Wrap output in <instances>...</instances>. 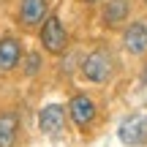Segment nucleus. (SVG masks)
<instances>
[{"instance_id":"nucleus-1","label":"nucleus","mask_w":147,"mask_h":147,"mask_svg":"<svg viewBox=\"0 0 147 147\" xmlns=\"http://www.w3.org/2000/svg\"><path fill=\"white\" fill-rule=\"evenodd\" d=\"M115 74V57H112L109 47H95L93 52L84 55L82 60V76L93 84H106Z\"/></svg>"},{"instance_id":"nucleus-2","label":"nucleus","mask_w":147,"mask_h":147,"mask_svg":"<svg viewBox=\"0 0 147 147\" xmlns=\"http://www.w3.org/2000/svg\"><path fill=\"white\" fill-rule=\"evenodd\" d=\"M38 38H41V49L55 55V57H60L68 49V30L57 14H49L44 19V25L38 27Z\"/></svg>"},{"instance_id":"nucleus-3","label":"nucleus","mask_w":147,"mask_h":147,"mask_svg":"<svg viewBox=\"0 0 147 147\" xmlns=\"http://www.w3.org/2000/svg\"><path fill=\"white\" fill-rule=\"evenodd\" d=\"M65 112H68L71 123L79 128V131H87V128L95 123V115H98V109H95V101L90 98L87 93H76V95L68 101Z\"/></svg>"},{"instance_id":"nucleus-4","label":"nucleus","mask_w":147,"mask_h":147,"mask_svg":"<svg viewBox=\"0 0 147 147\" xmlns=\"http://www.w3.org/2000/svg\"><path fill=\"white\" fill-rule=\"evenodd\" d=\"M65 120H68V112H65L63 104H47L38 112V128L49 139H57L65 131Z\"/></svg>"},{"instance_id":"nucleus-5","label":"nucleus","mask_w":147,"mask_h":147,"mask_svg":"<svg viewBox=\"0 0 147 147\" xmlns=\"http://www.w3.org/2000/svg\"><path fill=\"white\" fill-rule=\"evenodd\" d=\"M117 136H120V142L128 144V147L144 144L147 142V115H142V112L128 115L125 120L120 123V128H117Z\"/></svg>"},{"instance_id":"nucleus-6","label":"nucleus","mask_w":147,"mask_h":147,"mask_svg":"<svg viewBox=\"0 0 147 147\" xmlns=\"http://www.w3.org/2000/svg\"><path fill=\"white\" fill-rule=\"evenodd\" d=\"M49 16V0H19V25L36 30Z\"/></svg>"},{"instance_id":"nucleus-7","label":"nucleus","mask_w":147,"mask_h":147,"mask_svg":"<svg viewBox=\"0 0 147 147\" xmlns=\"http://www.w3.org/2000/svg\"><path fill=\"white\" fill-rule=\"evenodd\" d=\"M123 49L134 57L147 55V22H131L123 30Z\"/></svg>"},{"instance_id":"nucleus-8","label":"nucleus","mask_w":147,"mask_h":147,"mask_svg":"<svg viewBox=\"0 0 147 147\" xmlns=\"http://www.w3.org/2000/svg\"><path fill=\"white\" fill-rule=\"evenodd\" d=\"M25 57V47L16 36H0V74L14 71Z\"/></svg>"},{"instance_id":"nucleus-9","label":"nucleus","mask_w":147,"mask_h":147,"mask_svg":"<svg viewBox=\"0 0 147 147\" xmlns=\"http://www.w3.org/2000/svg\"><path fill=\"white\" fill-rule=\"evenodd\" d=\"M131 16V0H106L101 11V22L106 30H120Z\"/></svg>"},{"instance_id":"nucleus-10","label":"nucleus","mask_w":147,"mask_h":147,"mask_svg":"<svg viewBox=\"0 0 147 147\" xmlns=\"http://www.w3.org/2000/svg\"><path fill=\"white\" fill-rule=\"evenodd\" d=\"M19 136V115L14 109L0 112V147H14Z\"/></svg>"},{"instance_id":"nucleus-11","label":"nucleus","mask_w":147,"mask_h":147,"mask_svg":"<svg viewBox=\"0 0 147 147\" xmlns=\"http://www.w3.org/2000/svg\"><path fill=\"white\" fill-rule=\"evenodd\" d=\"M41 65H44V57H41V52H36V49H30V52L22 57V71H25L27 76H36V74L41 71Z\"/></svg>"},{"instance_id":"nucleus-12","label":"nucleus","mask_w":147,"mask_h":147,"mask_svg":"<svg viewBox=\"0 0 147 147\" xmlns=\"http://www.w3.org/2000/svg\"><path fill=\"white\" fill-rule=\"evenodd\" d=\"M87 5H98V3H106V0H84Z\"/></svg>"}]
</instances>
